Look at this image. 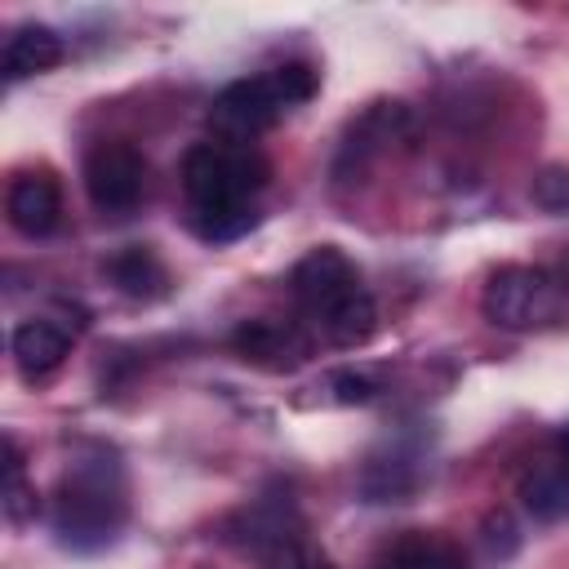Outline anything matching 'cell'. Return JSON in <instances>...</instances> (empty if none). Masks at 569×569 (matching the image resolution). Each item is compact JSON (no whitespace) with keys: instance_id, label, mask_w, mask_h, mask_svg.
Here are the masks:
<instances>
[{"instance_id":"cell-1","label":"cell","mask_w":569,"mask_h":569,"mask_svg":"<svg viewBox=\"0 0 569 569\" xmlns=\"http://www.w3.org/2000/svg\"><path fill=\"white\" fill-rule=\"evenodd\" d=\"M271 164L253 147L231 142H196L182 156V191H187V222L200 240L227 244L258 227L253 196L267 187Z\"/></svg>"},{"instance_id":"cell-2","label":"cell","mask_w":569,"mask_h":569,"mask_svg":"<svg viewBox=\"0 0 569 569\" xmlns=\"http://www.w3.org/2000/svg\"><path fill=\"white\" fill-rule=\"evenodd\" d=\"M289 293L298 311L325 333V342L351 351L378 329V302L360 280V267L338 244L307 249L289 271Z\"/></svg>"},{"instance_id":"cell-3","label":"cell","mask_w":569,"mask_h":569,"mask_svg":"<svg viewBox=\"0 0 569 569\" xmlns=\"http://www.w3.org/2000/svg\"><path fill=\"white\" fill-rule=\"evenodd\" d=\"M124 520H129V498H124V471L116 453L93 449L67 462L49 502V525L58 547L76 556H93L120 538Z\"/></svg>"},{"instance_id":"cell-4","label":"cell","mask_w":569,"mask_h":569,"mask_svg":"<svg viewBox=\"0 0 569 569\" xmlns=\"http://www.w3.org/2000/svg\"><path fill=\"white\" fill-rule=\"evenodd\" d=\"M556 280L542 267H525V262H507L485 280L480 293V311L498 325V329H533L542 320L556 316Z\"/></svg>"},{"instance_id":"cell-5","label":"cell","mask_w":569,"mask_h":569,"mask_svg":"<svg viewBox=\"0 0 569 569\" xmlns=\"http://www.w3.org/2000/svg\"><path fill=\"white\" fill-rule=\"evenodd\" d=\"M80 182L98 213H129L147 191V156L124 138H102L84 151Z\"/></svg>"},{"instance_id":"cell-6","label":"cell","mask_w":569,"mask_h":569,"mask_svg":"<svg viewBox=\"0 0 569 569\" xmlns=\"http://www.w3.org/2000/svg\"><path fill=\"white\" fill-rule=\"evenodd\" d=\"M280 111H289L276 93L271 76H244L231 80L227 89H218V98L209 102V133L213 142H231V147H249L258 133H267Z\"/></svg>"},{"instance_id":"cell-7","label":"cell","mask_w":569,"mask_h":569,"mask_svg":"<svg viewBox=\"0 0 569 569\" xmlns=\"http://www.w3.org/2000/svg\"><path fill=\"white\" fill-rule=\"evenodd\" d=\"M231 351L253 365V369H267V373H289L298 365L311 360V338L302 325L293 320H271V316H253V320H240L231 329Z\"/></svg>"},{"instance_id":"cell-8","label":"cell","mask_w":569,"mask_h":569,"mask_svg":"<svg viewBox=\"0 0 569 569\" xmlns=\"http://www.w3.org/2000/svg\"><path fill=\"white\" fill-rule=\"evenodd\" d=\"M405 129H409V107H405V102H373V107H365V111L347 124V138H342L338 160H333V178H356V173H365L369 160L382 156L387 142H396Z\"/></svg>"},{"instance_id":"cell-9","label":"cell","mask_w":569,"mask_h":569,"mask_svg":"<svg viewBox=\"0 0 569 569\" xmlns=\"http://www.w3.org/2000/svg\"><path fill=\"white\" fill-rule=\"evenodd\" d=\"M4 213H9V227L27 240H44L58 231L62 222V191L49 173H18L9 182V196H4Z\"/></svg>"},{"instance_id":"cell-10","label":"cell","mask_w":569,"mask_h":569,"mask_svg":"<svg viewBox=\"0 0 569 569\" xmlns=\"http://www.w3.org/2000/svg\"><path fill=\"white\" fill-rule=\"evenodd\" d=\"M227 538H231L236 547H244V551H253V556L267 560V556L280 551L284 542L302 538V529H298V511H293L289 498H258V502H249V507L227 525Z\"/></svg>"},{"instance_id":"cell-11","label":"cell","mask_w":569,"mask_h":569,"mask_svg":"<svg viewBox=\"0 0 569 569\" xmlns=\"http://www.w3.org/2000/svg\"><path fill=\"white\" fill-rule=\"evenodd\" d=\"M71 342H76V329H67V325L53 320V316H31V320H22V325L13 329L9 351H13L18 373H22L27 382H40V378H49V373L67 360Z\"/></svg>"},{"instance_id":"cell-12","label":"cell","mask_w":569,"mask_h":569,"mask_svg":"<svg viewBox=\"0 0 569 569\" xmlns=\"http://www.w3.org/2000/svg\"><path fill=\"white\" fill-rule=\"evenodd\" d=\"M418 485H422V453L405 445H387L360 471V493L369 502H405Z\"/></svg>"},{"instance_id":"cell-13","label":"cell","mask_w":569,"mask_h":569,"mask_svg":"<svg viewBox=\"0 0 569 569\" xmlns=\"http://www.w3.org/2000/svg\"><path fill=\"white\" fill-rule=\"evenodd\" d=\"M102 276L124 298H138V302H156V298L169 293V271H164V262L156 258L151 244H124V249H116L102 262Z\"/></svg>"},{"instance_id":"cell-14","label":"cell","mask_w":569,"mask_h":569,"mask_svg":"<svg viewBox=\"0 0 569 569\" xmlns=\"http://www.w3.org/2000/svg\"><path fill=\"white\" fill-rule=\"evenodd\" d=\"M62 62V36L44 22H27L18 27L9 40H4V53H0V71L4 80H31L49 67Z\"/></svg>"},{"instance_id":"cell-15","label":"cell","mask_w":569,"mask_h":569,"mask_svg":"<svg viewBox=\"0 0 569 569\" xmlns=\"http://www.w3.org/2000/svg\"><path fill=\"white\" fill-rule=\"evenodd\" d=\"M373 569H467V556L440 533H405L378 556Z\"/></svg>"},{"instance_id":"cell-16","label":"cell","mask_w":569,"mask_h":569,"mask_svg":"<svg viewBox=\"0 0 569 569\" xmlns=\"http://www.w3.org/2000/svg\"><path fill=\"white\" fill-rule=\"evenodd\" d=\"M520 502L533 520L542 525H556L569 516V480L565 471H551V467H533L520 476Z\"/></svg>"},{"instance_id":"cell-17","label":"cell","mask_w":569,"mask_h":569,"mask_svg":"<svg viewBox=\"0 0 569 569\" xmlns=\"http://www.w3.org/2000/svg\"><path fill=\"white\" fill-rule=\"evenodd\" d=\"M36 511H40V502H36V489H31L27 476H22V453H18L13 436H4V516H9L13 525H22V520H31Z\"/></svg>"},{"instance_id":"cell-18","label":"cell","mask_w":569,"mask_h":569,"mask_svg":"<svg viewBox=\"0 0 569 569\" xmlns=\"http://www.w3.org/2000/svg\"><path fill=\"white\" fill-rule=\"evenodd\" d=\"M267 76L276 80V93H280L284 107H298V102H307L316 93V71L307 62H284V67H276Z\"/></svg>"},{"instance_id":"cell-19","label":"cell","mask_w":569,"mask_h":569,"mask_svg":"<svg viewBox=\"0 0 569 569\" xmlns=\"http://www.w3.org/2000/svg\"><path fill=\"white\" fill-rule=\"evenodd\" d=\"M267 569H338L316 542H307V538H293V542H284L280 551H271L267 560H262Z\"/></svg>"},{"instance_id":"cell-20","label":"cell","mask_w":569,"mask_h":569,"mask_svg":"<svg viewBox=\"0 0 569 569\" xmlns=\"http://www.w3.org/2000/svg\"><path fill=\"white\" fill-rule=\"evenodd\" d=\"M533 200L542 209H556V213H569V173L565 169H542L533 178Z\"/></svg>"},{"instance_id":"cell-21","label":"cell","mask_w":569,"mask_h":569,"mask_svg":"<svg viewBox=\"0 0 569 569\" xmlns=\"http://www.w3.org/2000/svg\"><path fill=\"white\" fill-rule=\"evenodd\" d=\"M333 391H338V400H347V405H365V400H373V378H365V373H356V369H338L333 373Z\"/></svg>"},{"instance_id":"cell-22","label":"cell","mask_w":569,"mask_h":569,"mask_svg":"<svg viewBox=\"0 0 569 569\" xmlns=\"http://www.w3.org/2000/svg\"><path fill=\"white\" fill-rule=\"evenodd\" d=\"M556 445H560V458H565V467H569V422L560 427V436H556Z\"/></svg>"},{"instance_id":"cell-23","label":"cell","mask_w":569,"mask_h":569,"mask_svg":"<svg viewBox=\"0 0 569 569\" xmlns=\"http://www.w3.org/2000/svg\"><path fill=\"white\" fill-rule=\"evenodd\" d=\"M565 271H569V258H565Z\"/></svg>"}]
</instances>
